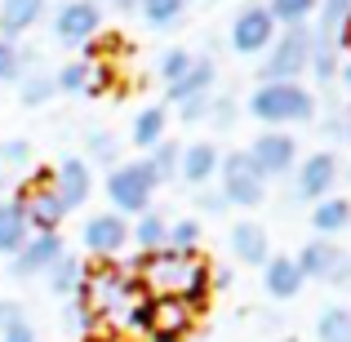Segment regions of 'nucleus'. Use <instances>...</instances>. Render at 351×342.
Here are the masks:
<instances>
[{"label": "nucleus", "instance_id": "1", "mask_svg": "<svg viewBox=\"0 0 351 342\" xmlns=\"http://www.w3.org/2000/svg\"><path fill=\"white\" fill-rule=\"evenodd\" d=\"M245 112L263 129H289V125H316L320 103L307 85H258L245 98Z\"/></svg>", "mask_w": 351, "mask_h": 342}, {"label": "nucleus", "instance_id": "2", "mask_svg": "<svg viewBox=\"0 0 351 342\" xmlns=\"http://www.w3.org/2000/svg\"><path fill=\"white\" fill-rule=\"evenodd\" d=\"M143 293H147V284L138 280V276H129L125 262H89L85 284H80L76 298H85L89 311L98 316V325H103V320H120L125 307L134 298H143Z\"/></svg>", "mask_w": 351, "mask_h": 342}, {"label": "nucleus", "instance_id": "3", "mask_svg": "<svg viewBox=\"0 0 351 342\" xmlns=\"http://www.w3.org/2000/svg\"><path fill=\"white\" fill-rule=\"evenodd\" d=\"M307 71H311V27H280V36L258 62L263 85H298Z\"/></svg>", "mask_w": 351, "mask_h": 342}, {"label": "nucleus", "instance_id": "4", "mask_svg": "<svg viewBox=\"0 0 351 342\" xmlns=\"http://www.w3.org/2000/svg\"><path fill=\"white\" fill-rule=\"evenodd\" d=\"M107 200H112V209L120 218H129L134 223L138 214H147L152 209V200H156V178H152V169H147V160L138 156V160H120L112 173H107Z\"/></svg>", "mask_w": 351, "mask_h": 342}, {"label": "nucleus", "instance_id": "5", "mask_svg": "<svg viewBox=\"0 0 351 342\" xmlns=\"http://www.w3.org/2000/svg\"><path fill=\"white\" fill-rule=\"evenodd\" d=\"M293 262H298L302 280H316V284H329V289H347L351 284V254L338 240H320L311 236L307 245L293 254Z\"/></svg>", "mask_w": 351, "mask_h": 342}, {"label": "nucleus", "instance_id": "6", "mask_svg": "<svg viewBox=\"0 0 351 342\" xmlns=\"http://www.w3.org/2000/svg\"><path fill=\"white\" fill-rule=\"evenodd\" d=\"M218 191L232 209H258L267 200V182L263 173L254 169L245 151H223V164H218Z\"/></svg>", "mask_w": 351, "mask_h": 342}, {"label": "nucleus", "instance_id": "7", "mask_svg": "<svg viewBox=\"0 0 351 342\" xmlns=\"http://www.w3.org/2000/svg\"><path fill=\"white\" fill-rule=\"evenodd\" d=\"M245 156L254 160V169L263 173V182H276V178H293L298 169V138L289 129H263L254 143L245 147Z\"/></svg>", "mask_w": 351, "mask_h": 342}, {"label": "nucleus", "instance_id": "8", "mask_svg": "<svg viewBox=\"0 0 351 342\" xmlns=\"http://www.w3.org/2000/svg\"><path fill=\"white\" fill-rule=\"evenodd\" d=\"M338 178H343L338 151L320 147V151L302 156V160H298V169H293V205H316V200L334 196Z\"/></svg>", "mask_w": 351, "mask_h": 342}, {"label": "nucleus", "instance_id": "9", "mask_svg": "<svg viewBox=\"0 0 351 342\" xmlns=\"http://www.w3.org/2000/svg\"><path fill=\"white\" fill-rule=\"evenodd\" d=\"M276 36H280V27H276V18L267 14V5H245L232 18V27H227V40H232V49L240 58H263V53L271 49Z\"/></svg>", "mask_w": 351, "mask_h": 342}, {"label": "nucleus", "instance_id": "10", "mask_svg": "<svg viewBox=\"0 0 351 342\" xmlns=\"http://www.w3.org/2000/svg\"><path fill=\"white\" fill-rule=\"evenodd\" d=\"M80 245H85V254L98 258V262H116L129 249V218H120L116 209L89 214L85 227H80Z\"/></svg>", "mask_w": 351, "mask_h": 342}, {"label": "nucleus", "instance_id": "11", "mask_svg": "<svg viewBox=\"0 0 351 342\" xmlns=\"http://www.w3.org/2000/svg\"><path fill=\"white\" fill-rule=\"evenodd\" d=\"M53 36H58L62 45H94L98 32H103V9L94 5V0H62L58 9H53Z\"/></svg>", "mask_w": 351, "mask_h": 342}, {"label": "nucleus", "instance_id": "12", "mask_svg": "<svg viewBox=\"0 0 351 342\" xmlns=\"http://www.w3.org/2000/svg\"><path fill=\"white\" fill-rule=\"evenodd\" d=\"M18 200H23L32 236H58L62 223H67V205L58 200V191H53L49 182H27V187L18 191Z\"/></svg>", "mask_w": 351, "mask_h": 342}, {"label": "nucleus", "instance_id": "13", "mask_svg": "<svg viewBox=\"0 0 351 342\" xmlns=\"http://www.w3.org/2000/svg\"><path fill=\"white\" fill-rule=\"evenodd\" d=\"M49 187L58 191L67 214H76V209H85V200L94 196V164H89L85 156H62L49 169Z\"/></svg>", "mask_w": 351, "mask_h": 342}, {"label": "nucleus", "instance_id": "14", "mask_svg": "<svg viewBox=\"0 0 351 342\" xmlns=\"http://www.w3.org/2000/svg\"><path fill=\"white\" fill-rule=\"evenodd\" d=\"M53 85H58V94H71V98H103L107 85H112V71L98 67V58H71L62 62L58 71H53Z\"/></svg>", "mask_w": 351, "mask_h": 342}, {"label": "nucleus", "instance_id": "15", "mask_svg": "<svg viewBox=\"0 0 351 342\" xmlns=\"http://www.w3.org/2000/svg\"><path fill=\"white\" fill-rule=\"evenodd\" d=\"M191 329H196V311L182 298H173V293H156V316H152L147 338L152 342H187Z\"/></svg>", "mask_w": 351, "mask_h": 342}, {"label": "nucleus", "instance_id": "16", "mask_svg": "<svg viewBox=\"0 0 351 342\" xmlns=\"http://www.w3.org/2000/svg\"><path fill=\"white\" fill-rule=\"evenodd\" d=\"M62 254H67L62 236H32L14 258H9V276H14V280H32V276H45Z\"/></svg>", "mask_w": 351, "mask_h": 342}, {"label": "nucleus", "instance_id": "17", "mask_svg": "<svg viewBox=\"0 0 351 342\" xmlns=\"http://www.w3.org/2000/svg\"><path fill=\"white\" fill-rule=\"evenodd\" d=\"M227 245H232V258L240 267H258V271H263L267 258H271V236H267V227L254 223V218H236L232 231H227Z\"/></svg>", "mask_w": 351, "mask_h": 342}, {"label": "nucleus", "instance_id": "18", "mask_svg": "<svg viewBox=\"0 0 351 342\" xmlns=\"http://www.w3.org/2000/svg\"><path fill=\"white\" fill-rule=\"evenodd\" d=\"M263 289H267V298H276V302H293L307 289V280H302L298 262H293L289 254H271L267 267H263Z\"/></svg>", "mask_w": 351, "mask_h": 342}, {"label": "nucleus", "instance_id": "19", "mask_svg": "<svg viewBox=\"0 0 351 342\" xmlns=\"http://www.w3.org/2000/svg\"><path fill=\"white\" fill-rule=\"evenodd\" d=\"M218 164H223V151L214 143H187L178 156V178L191 187H209L218 178Z\"/></svg>", "mask_w": 351, "mask_h": 342}, {"label": "nucleus", "instance_id": "20", "mask_svg": "<svg viewBox=\"0 0 351 342\" xmlns=\"http://www.w3.org/2000/svg\"><path fill=\"white\" fill-rule=\"evenodd\" d=\"M45 14H49V0H0V40L27 36Z\"/></svg>", "mask_w": 351, "mask_h": 342}, {"label": "nucleus", "instance_id": "21", "mask_svg": "<svg viewBox=\"0 0 351 342\" xmlns=\"http://www.w3.org/2000/svg\"><path fill=\"white\" fill-rule=\"evenodd\" d=\"M311 231H316L320 240H338L343 231H351V200L347 196H325L311 205Z\"/></svg>", "mask_w": 351, "mask_h": 342}, {"label": "nucleus", "instance_id": "22", "mask_svg": "<svg viewBox=\"0 0 351 342\" xmlns=\"http://www.w3.org/2000/svg\"><path fill=\"white\" fill-rule=\"evenodd\" d=\"M214 80H218L214 58H196V62H191V71L178 80V85H169V89H165V98H169L173 107H182V103H191V98L214 94Z\"/></svg>", "mask_w": 351, "mask_h": 342}, {"label": "nucleus", "instance_id": "23", "mask_svg": "<svg viewBox=\"0 0 351 342\" xmlns=\"http://www.w3.org/2000/svg\"><path fill=\"white\" fill-rule=\"evenodd\" d=\"M165 129H169V112H165L160 103L138 107V116L129 120V143H134L138 151H152V147L165 143Z\"/></svg>", "mask_w": 351, "mask_h": 342}, {"label": "nucleus", "instance_id": "24", "mask_svg": "<svg viewBox=\"0 0 351 342\" xmlns=\"http://www.w3.org/2000/svg\"><path fill=\"white\" fill-rule=\"evenodd\" d=\"M32 240V227H27V214H23V200L18 196H9V200H0V254L5 258H14L18 249Z\"/></svg>", "mask_w": 351, "mask_h": 342}, {"label": "nucleus", "instance_id": "25", "mask_svg": "<svg viewBox=\"0 0 351 342\" xmlns=\"http://www.w3.org/2000/svg\"><path fill=\"white\" fill-rule=\"evenodd\" d=\"M85 267H89V262H80L76 254H62L58 262H53L49 271L40 276V280L49 284V293H53V298H67V302H71V298L80 293V284H85Z\"/></svg>", "mask_w": 351, "mask_h": 342}, {"label": "nucleus", "instance_id": "26", "mask_svg": "<svg viewBox=\"0 0 351 342\" xmlns=\"http://www.w3.org/2000/svg\"><path fill=\"white\" fill-rule=\"evenodd\" d=\"M165 240H169V218L156 214V209H147V214H138L134 223H129V245H134L138 254H160Z\"/></svg>", "mask_w": 351, "mask_h": 342}, {"label": "nucleus", "instance_id": "27", "mask_svg": "<svg viewBox=\"0 0 351 342\" xmlns=\"http://www.w3.org/2000/svg\"><path fill=\"white\" fill-rule=\"evenodd\" d=\"M187 5L191 0H138V14H143V23L152 27V32H169V27L182 23Z\"/></svg>", "mask_w": 351, "mask_h": 342}, {"label": "nucleus", "instance_id": "28", "mask_svg": "<svg viewBox=\"0 0 351 342\" xmlns=\"http://www.w3.org/2000/svg\"><path fill=\"white\" fill-rule=\"evenodd\" d=\"M53 98H58V85H53V71H27L23 80H18V103L23 107H49Z\"/></svg>", "mask_w": 351, "mask_h": 342}, {"label": "nucleus", "instance_id": "29", "mask_svg": "<svg viewBox=\"0 0 351 342\" xmlns=\"http://www.w3.org/2000/svg\"><path fill=\"white\" fill-rule=\"evenodd\" d=\"M338 67H343L338 45L329 40V36H316V32H311V71H316V80H320V85H334V80H338Z\"/></svg>", "mask_w": 351, "mask_h": 342}, {"label": "nucleus", "instance_id": "30", "mask_svg": "<svg viewBox=\"0 0 351 342\" xmlns=\"http://www.w3.org/2000/svg\"><path fill=\"white\" fill-rule=\"evenodd\" d=\"M316 342H351V307L329 302L316 316Z\"/></svg>", "mask_w": 351, "mask_h": 342}, {"label": "nucleus", "instance_id": "31", "mask_svg": "<svg viewBox=\"0 0 351 342\" xmlns=\"http://www.w3.org/2000/svg\"><path fill=\"white\" fill-rule=\"evenodd\" d=\"M178 156H182V147H178V143H169V138H165L160 147H152V151L143 156L147 169H152V178H156V187H169V182L178 178Z\"/></svg>", "mask_w": 351, "mask_h": 342}, {"label": "nucleus", "instance_id": "32", "mask_svg": "<svg viewBox=\"0 0 351 342\" xmlns=\"http://www.w3.org/2000/svg\"><path fill=\"white\" fill-rule=\"evenodd\" d=\"M85 156H89V164H103V169L112 173L120 164V138L112 129H89L85 134Z\"/></svg>", "mask_w": 351, "mask_h": 342}, {"label": "nucleus", "instance_id": "33", "mask_svg": "<svg viewBox=\"0 0 351 342\" xmlns=\"http://www.w3.org/2000/svg\"><path fill=\"white\" fill-rule=\"evenodd\" d=\"M320 0H267V14L276 18V27H311Z\"/></svg>", "mask_w": 351, "mask_h": 342}, {"label": "nucleus", "instance_id": "34", "mask_svg": "<svg viewBox=\"0 0 351 342\" xmlns=\"http://www.w3.org/2000/svg\"><path fill=\"white\" fill-rule=\"evenodd\" d=\"M200 236H205L200 218H178V223H169L165 249H169V254H182V258H196L200 254Z\"/></svg>", "mask_w": 351, "mask_h": 342}, {"label": "nucleus", "instance_id": "35", "mask_svg": "<svg viewBox=\"0 0 351 342\" xmlns=\"http://www.w3.org/2000/svg\"><path fill=\"white\" fill-rule=\"evenodd\" d=\"M191 62H196V53L182 49V45H169V49H160V58H156V76H160V85H178L182 76L191 71Z\"/></svg>", "mask_w": 351, "mask_h": 342}, {"label": "nucleus", "instance_id": "36", "mask_svg": "<svg viewBox=\"0 0 351 342\" xmlns=\"http://www.w3.org/2000/svg\"><path fill=\"white\" fill-rule=\"evenodd\" d=\"M209 271H214L209 262H196V271H191V280L182 284V293H178V298L187 302V307L196 311V316H200V311L209 307V298H214V280H209Z\"/></svg>", "mask_w": 351, "mask_h": 342}, {"label": "nucleus", "instance_id": "37", "mask_svg": "<svg viewBox=\"0 0 351 342\" xmlns=\"http://www.w3.org/2000/svg\"><path fill=\"white\" fill-rule=\"evenodd\" d=\"M23 169H32V143L27 138H5L0 143V182L9 173H23Z\"/></svg>", "mask_w": 351, "mask_h": 342}, {"label": "nucleus", "instance_id": "38", "mask_svg": "<svg viewBox=\"0 0 351 342\" xmlns=\"http://www.w3.org/2000/svg\"><path fill=\"white\" fill-rule=\"evenodd\" d=\"M347 18H351V0H320V9H316V27H311V32H316V36H329V40H334L338 27H343Z\"/></svg>", "mask_w": 351, "mask_h": 342}, {"label": "nucleus", "instance_id": "39", "mask_svg": "<svg viewBox=\"0 0 351 342\" xmlns=\"http://www.w3.org/2000/svg\"><path fill=\"white\" fill-rule=\"evenodd\" d=\"M236 120H240L236 94H218V89H214V98H209V120H205V125H214L218 134H227V129H236Z\"/></svg>", "mask_w": 351, "mask_h": 342}, {"label": "nucleus", "instance_id": "40", "mask_svg": "<svg viewBox=\"0 0 351 342\" xmlns=\"http://www.w3.org/2000/svg\"><path fill=\"white\" fill-rule=\"evenodd\" d=\"M27 76V53L18 49V40H0V85H18Z\"/></svg>", "mask_w": 351, "mask_h": 342}, {"label": "nucleus", "instance_id": "41", "mask_svg": "<svg viewBox=\"0 0 351 342\" xmlns=\"http://www.w3.org/2000/svg\"><path fill=\"white\" fill-rule=\"evenodd\" d=\"M152 316H156V293H143V298H134L125 307L120 325H125L129 334H147V329H152Z\"/></svg>", "mask_w": 351, "mask_h": 342}, {"label": "nucleus", "instance_id": "42", "mask_svg": "<svg viewBox=\"0 0 351 342\" xmlns=\"http://www.w3.org/2000/svg\"><path fill=\"white\" fill-rule=\"evenodd\" d=\"M196 209H200V214H209V218H218V214H227L232 205H227L223 191H218L214 182H209V187H200V191H196Z\"/></svg>", "mask_w": 351, "mask_h": 342}, {"label": "nucleus", "instance_id": "43", "mask_svg": "<svg viewBox=\"0 0 351 342\" xmlns=\"http://www.w3.org/2000/svg\"><path fill=\"white\" fill-rule=\"evenodd\" d=\"M209 98H214V94L182 103V107H178V120H182V125H205V120H209Z\"/></svg>", "mask_w": 351, "mask_h": 342}, {"label": "nucleus", "instance_id": "44", "mask_svg": "<svg viewBox=\"0 0 351 342\" xmlns=\"http://www.w3.org/2000/svg\"><path fill=\"white\" fill-rule=\"evenodd\" d=\"M18 320H27V307L18 298H0V334H5V329H14Z\"/></svg>", "mask_w": 351, "mask_h": 342}, {"label": "nucleus", "instance_id": "45", "mask_svg": "<svg viewBox=\"0 0 351 342\" xmlns=\"http://www.w3.org/2000/svg\"><path fill=\"white\" fill-rule=\"evenodd\" d=\"M347 125H351V116L329 112L325 120H320V134H325V138H347Z\"/></svg>", "mask_w": 351, "mask_h": 342}, {"label": "nucleus", "instance_id": "46", "mask_svg": "<svg viewBox=\"0 0 351 342\" xmlns=\"http://www.w3.org/2000/svg\"><path fill=\"white\" fill-rule=\"evenodd\" d=\"M0 342H40V334H36L32 320H18L14 329H5V334H0Z\"/></svg>", "mask_w": 351, "mask_h": 342}, {"label": "nucleus", "instance_id": "47", "mask_svg": "<svg viewBox=\"0 0 351 342\" xmlns=\"http://www.w3.org/2000/svg\"><path fill=\"white\" fill-rule=\"evenodd\" d=\"M334 45H338V53H343V58H351V18L343 27H338V36H334Z\"/></svg>", "mask_w": 351, "mask_h": 342}, {"label": "nucleus", "instance_id": "48", "mask_svg": "<svg viewBox=\"0 0 351 342\" xmlns=\"http://www.w3.org/2000/svg\"><path fill=\"white\" fill-rule=\"evenodd\" d=\"M98 9H138V0H94Z\"/></svg>", "mask_w": 351, "mask_h": 342}, {"label": "nucleus", "instance_id": "49", "mask_svg": "<svg viewBox=\"0 0 351 342\" xmlns=\"http://www.w3.org/2000/svg\"><path fill=\"white\" fill-rule=\"evenodd\" d=\"M338 80H343V94L351 98V58H343V67H338Z\"/></svg>", "mask_w": 351, "mask_h": 342}, {"label": "nucleus", "instance_id": "50", "mask_svg": "<svg viewBox=\"0 0 351 342\" xmlns=\"http://www.w3.org/2000/svg\"><path fill=\"white\" fill-rule=\"evenodd\" d=\"M343 173H347V187H351V164H347V169H343Z\"/></svg>", "mask_w": 351, "mask_h": 342}, {"label": "nucleus", "instance_id": "51", "mask_svg": "<svg viewBox=\"0 0 351 342\" xmlns=\"http://www.w3.org/2000/svg\"><path fill=\"white\" fill-rule=\"evenodd\" d=\"M200 5H218V0H200Z\"/></svg>", "mask_w": 351, "mask_h": 342}, {"label": "nucleus", "instance_id": "52", "mask_svg": "<svg viewBox=\"0 0 351 342\" xmlns=\"http://www.w3.org/2000/svg\"><path fill=\"white\" fill-rule=\"evenodd\" d=\"M187 342H205V338H187Z\"/></svg>", "mask_w": 351, "mask_h": 342}, {"label": "nucleus", "instance_id": "53", "mask_svg": "<svg viewBox=\"0 0 351 342\" xmlns=\"http://www.w3.org/2000/svg\"><path fill=\"white\" fill-rule=\"evenodd\" d=\"M347 143H351V125H347Z\"/></svg>", "mask_w": 351, "mask_h": 342}, {"label": "nucleus", "instance_id": "54", "mask_svg": "<svg viewBox=\"0 0 351 342\" xmlns=\"http://www.w3.org/2000/svg\"><path fill=\"white\" fill-rule=\"evenodd\" d=\"M89 342H103V338H89Z\"/></svg>", "mask_w": 351, "mask_h": 342}]
</instances>
